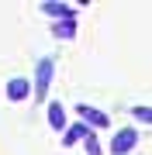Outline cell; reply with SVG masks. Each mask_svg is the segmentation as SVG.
Masks as SVG:
<instances>
[{
  "label": "cell",
  "mask_w": 152,
  "mask_h": 155,
  "mask_svg": "<svg viewBox=\"0 0 152 155\" xmlns=\"http://www.w3.org/2000/svg\"><path fill=\"white\" fill-rule=\"evenodd\" d=\"M52 76H56V62L52 59H38V72H35V97L38 100H49Z\"/></svg>",
  "instance_id": "obj_1"
},
{
  "label": "cell",
  "mask_w": 152,
  "mask_h": 155,
  "mask_svg": "<svg viewBox=\"0 0 152 155\" xmlns=\"http://www.w3.org/2000/svg\"><path fill=\"white\" fill-rule=\"evenodd\" d=\"M86 134H90V127H86V124H73V127H66V134H62V145L73 148L76 141H86Z\"/></svg>",
  "instance_id": "obj_5"
},
{
  "label": "cell",
  "mask_w": 152,
  "mask_h": 155,
  "mask_svg": "<svg viewBox=\"0 0 152 155\" xmlns=\"http://www.w3.org/2000/svg\"><path fill=\"white\" fill-rule=\"evenodd\" d=\"M131 117H135V121H145V124H152V107H142V104H135V107H131Z\"/></svg>",
  "instance_id": "obj_9"
},
{
  "label": "cell",
  "mask_w": 152,
  "mask_h": 155,
  "mask_svg": "<svg viewBox=\"0 0 152 155\" xmlns=\"http://www.w3.org/2000/svg\"><path fill=\"white\" fill-rule=\"evenodd\" d=\"M76 117H79V124H86V127H107L111 124V117H107L104 110H97V107H90V104H79Z\"/></svg>",
  "instance_id": "obj_3"
},
{
  "label": "cell",
  "mask_w": 152,
  "mask_h": 155,
  "mask_svg": "<svg viewBox=\"0 0 152 155\" xmlns=\"http://www.w3.org/2000/svg\"><path fill=\"white\" fill-rule=\"evenodd\" d=\"M49 124H52V131H62V127H66V107H62L59 100L49 104Z\"/></svg>",
  "instance_id": "obj_6"
},
{
  "label": "cell",
  "mask_w": 152,
  "mask_h": 155,
  "mask_svg": "<svg viewBox=\"0 0 152 155\" xmlns=\"http://www.w3.org/2000/svg\"><path fill=\"white\" fill-rule=\"evenodd\" d=\"M83 145H86V155H104V152H100V141H97V134H93V131L86 134V141H83Z\"/></svg>",
  "instance_id": "obj_10"
},
{
  "label": "cell",
  "mask_w": 152,
  "mask_h": 155,
  "mask_svg": "<svg viewBox=\"0 0 152 155\" xmlns=\"http://www.w3.org/2000/svg\"><path fill=\"white\" fill-rule=\"evenodd\" d=\"M135 145H138V131H135V124H131V127L114 131V138H111V152H114V155H128Z\"/></svg>",
  "instance_id": "obj_2"
},
{
  "label": "cell",
  "mask_w": 152,
  "mask_h": 155,
  "mask_svg": "<svg viewBox=\"0 0 152 155\" xmlns=\"http://www.w3.org/2000/svg\"><path fill=\"white\" fill-rule=\"evenodd\" d=\"M38 7H42V14H49V17L76 21V7H69V4H52V0H45V4H38Z\"/></svg>",
  "instance_id": "obj_4"
},
{
  "label": "cell",
  "mask_w": 152,
  "mask_h": 155,
  "mask_svg": "<svg viewBox=\"0 0 152 155\" xmlns=\"http://www.w3.org/2000/svg\"><path fill=\"white\" fill-rule=\"evenodd\" d=\"M28 90H31V83H28V79H21V76H14L11 83H7V90H4V93L11 97V100H24V97H28Z\"/></svg>",
  "instance_id": "obj_7"
},
{
  "label": "cell",
  "mask_w": 152,
  "mask_h": 155,
  "mask_svg": "<svg viewBox=\"0 0 152 155\" xmlns=\"http://www.w3.org/2000/svg\"><path fill=\"white\" fill-rule=\"evenodd\" d=\"M73 31H76V21H59L56 28H52L56 38H73Z\"/></svg>",
  "instance_id": "obj_8"
}]
</instances>
